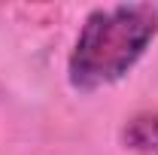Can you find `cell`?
Instances as JSON below:
<instances>
[{"label":"cell","instance_id":"6da1fadb","mask_svg":"<svg viewBox=\"0 0 158 155\" xmlns=\"http://www.w3.org/2000/svg\"><path fill=\"white\" fill-rule=\"evenodd\" d=\"M158 37V6L118 3L91 9L67 58L70 85L88 94L125 79Z\"/></svg>","mask_w":158,"mask_h":155},{"label":"cell","instance_id":"7a4b0ae2","mask_svg":"<svg viewBox=\"0 0 158 155\" xmlns=\"http://www.w3.org/2000/svg\"><path fill=\"white\" fill-rule=\"evenodd\" d=\"M125 149L137 155H158V113H137L122 128Z\"/></svg>","mask_w":158,"mask_h":155}]
</instances>
